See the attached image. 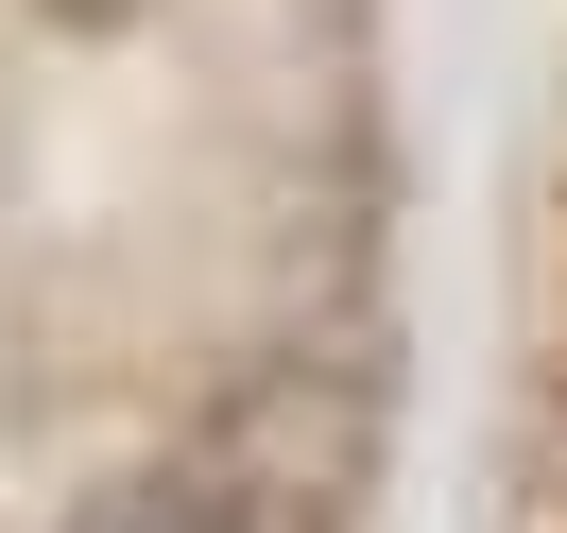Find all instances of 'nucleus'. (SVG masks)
Returning <instances> with one entry per match:
<instances>
[{"label": "nucleus", "instance_id": "1", "mask_svg": "<svg viewBox=\"0 0 567 533\" xmlns=\"http://www.w3.org/2000/svg\"><path fill=\"white\" fill-rule=\"evenodd\" d=\"M86 533H310V516H276L258 482H138V499H104Z\"/></svg>", "mask_w": 567, "mask_h": 533}]
</instances>
